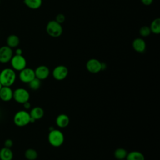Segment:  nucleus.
Returning <instances> with one entry per match:
<instances>
[{
    "label": "nucleus",
    "mask_w": 160,
    "mask_h": 160,
    "mask_svg": "<svg viewBox=\"0 0 160 160\" xmlns=\"http://www.w3.org/2000/svg\"><path fill=\"white\" fill-rule=\"evenodd\" d=\"M122 160H126V159H122Z\"/></svg>",
    "instance_id": "nucleus-32"
},
{
    "label": "nucleus",
    "mask_w": 160,
    "mask_h": 160,
    "mask_svg": "<svg viewBox=\"0 0 160 160\" xmlns=\"http://www.w3.org/2000/svg\"><path fill=\"white\" fill-rule=\"evenodd\" d=\"M62 31L63 29L61 24L55 20L49 21L46 25V32L51 37H59L62 34Z\"/></svg>",
    "instance_id": "nucleus-4"
},
{
    "label": "nucleus",
    "mask_w": 160,
    "mask_h": 160,
    "mask_svg": "<svg viewBox=\"0 0 160 160\" xmlns=\"http://www.w3.org/2000/svg\"><path fill=\"white\" fill-rule=\"evenodd\" d=\"M150 29L151 32L158 34L160 32V19L159 18H156L154 19L150 26Z\"/></svg>",
    "instance_id": "nucleus-21"
},
{
    "label": "nucleus",
    "mask_w": 160,
    "mask_h": 160,
    "mask_svg": "<svg viewBox=\"0 0 160 160\" xmlns=\"http://www.w3.org/2000/svg\"><path fill=\"white\" fill-rule=\"evenodd\" d=\"M126 160H145L144 154L138 151H132L128 152Z\"/></svg>",
    "instance_id": "nucleus-17"
},
{
    "label": "nucleus",
    "mask_w": 160,
    "mask_h": 160,
    "mask_svg": "<svg viewBox=\"0 0 160 160\" xmlns=\"http://www.w3.org/2000/svg\"><path fill=\"white\" fill-rule=\"evenodd\" d=\"M151 31L150 28L147 26H142L139 29V34L142 37H148L150 35Z\"/></svg>",
    "instance_id": "nucleus-24"
},
{
    "label": "nucleus",
    "mask_w": 160,
    "mask_h": 160,
    "mask_svg": "<svg viewBox=\"0 0 160 160\" xmlns=\"http://www.w3.org/2000/svg\"><path fill=\"white\" fill-rule=\"evenodd\" d=\"M22 51L21 49L18 48L16 50V55H22Z\"/></svg>",
    "instance_id": "nucleus-29"
},
{
    "label": "nucleus",
    "mask_w": 160,
    "mask_h": 160,
    "mask_svg": "<svg viewBox=\"0 0 160 160\" xmlns=\"http://www.w3.org/2000/svg\"><path fill=\"white\" fill-rule=\"evenodd\" d=\"M53 78L58 81L64 80L68 74V69L63 65H59L54 68L52 72Z\"/></svg>",
    "instance_id": "nucleus-8"
},
{
    "label": "nucleus",
    "mask_w": 160,
    "mask_h": 160,
    "mask_svg": "<svg viewBox=\"0 0 160 160\" xmlns=\"http://www.w3.org/2000/svg\"><path fill=\"white\" fill-rule=\"evenodd\" d=\"M70 122L69 118L68 115L65 114H59L56 119V125L61 128H64L67 127Z\"/></svg>",
    "instance_id": "nucleus-14"
},
{
    "label": "nucleus",
    "mask_w": 160,
    "mask_h": 160,
    "mask_svg": "<svg viewBox=\"0 0 160 160\" xmlns=\"http://www.w3.org/2000/svg\"><path fill=\"white\" fill-rule=\"evenodd\" d=\"M19 38L14 34L9 35L6 39L7 46L11 48H16L19 45Z\"/></svg>",
    "instance_id": "nucleus-18"
},
{
    "label": "nucleus",
    "mask_w": 160,
    "mask_h": 160,
    "mask_svg": "<svg viewBox=\"0 0 160 160\" xmlns=\"http://www.w3.org/2000/svg\"><path fill=\"white\" fill-rule=\"evenodd\" d=\"M34 72L36 78L41 81L46 79L49 76L50 71L46 66L41 65L36 68V69L34 70Z\"/></svg>",
    "instance_id": "nucleus-11"
},
{
    "label": "nucleus",
    "mask_w": 160,
    "mask_h": 160,
    "mask_svg": "<svg viewBox=\"0 0 160 160\" xmlns=\"http://www.w3.org/2000/svg\"><path fill=\"white\" fill-rule=\"evenodd\" d=\"M29 87L32 90L36 91L40 88L41 86V81L37 78H34L32 80H31L29 83Z\"/></svg>",
    "instance_id": "nucleus-23"
},
{
    "label": "nucleus",
    "mask_w": 160,
    "mask_h": 160,
    "mask_svg": "<svg viewBox=\"0 0 160 160\" xmlns=\"http://www.w3.org/2000/svg\"><path fill=\"white\" fill-rule=\"evenodd\" d=\"M16 79V74L12 68H5L0 72V82L2 86L11 87Z\"/></svg>",
    "instance_id": "nucleus-1"
},
{
    "label": "nucleus",
    "mask_w": 160,
    "mask_h": 160,
    "mask_svg": "<svg viewBox=\"0 0 160 160\" xmlns=\"http://www.w3.org/2000/svg\"><path fill=\"white\" fill-rule=\"evenodd\" d=\"M24 2L29 8L37 9L41 7L42 4V0H24Z\"/></svg>",
    "instance_id": "nucleus-19"
},
{
    "label": "nucleus",
    "mask_w": 160,
    "mask_h": 160,
    "mask_svg": "<svg viewBox=\"0 0 160 160\" xmlns=\"http://www.w3.org/2000/svg\"><path fill=\"white\" fill-rule=\"evenodd\" d=\"M0 3H1V0H0Z\"/></svg>",
    "instance_id": "nucleus-31"
},
{
    "label": "nucleus",
    "mask_w": 160,
    "mask_h": 160,
    "mask_svg": "<svg viewBox=\"0 0 160 160\" xmlns=\"http://www.w3.org/2000/svg\"><path fill=\"white\" fill-rule=\"evenodd\" d=\"M29 114L32 118H33L36 121L41 119L43 117L44 114V112L42 108L39 106H36L31 110Z\"/></svg>",
    "instance_id": "nucleus-15"
},
{
    "label": "nucleus",
    "mask_w": 160,
    "mask_h": 160,
    "mask_svg": "<svg viewBox=\"0 0 160 160\" xmlns=\"http://www.w3.org/2000/svg\"><path fill=\"white\" fill-rule=\"evenodd\" d=\"M30 119L31 116L28 112L25 110H20L14 114L13 121L17 126L23 127L30 123Z\"/></svg>",
    "instance_id": "nucleus-3"
},
{
    "label": "nucleus",
    "mask_w": 160,
    "mask_h": 160,
    "mask_svg": "<svg viewBox=\"0 0 160 160\" xmlns=\"http://www.w3.org/2000/svg\"><path fill=\"white\" fill-rule=\"evenodd\" d=\"M65 19H66V18H65L64 14H58L56 17V20L55 21H57L58 23L61 24L62 23H63L65 21Z\"/></svg>",
    "instance_id": "nucleus-25"
},
{
    "label": "nucleus",
    "mask_w": 160,
    "mask_h": 160,
    "mask_svg": "<svg viewBox=\"0 0 160 160\" xmlns=\"http://www.w3.org/2000/svg\"><path fill=\"white\" fill-rule=\"evenodd\" d=\"M2 87V84H1V82H0V90H1V88Z\"/></svg>",
    "instance_id": "nucleus-30"
},
{
    "label": "nucleus",
    "mask_w": 160,
    "mask_h": 160,
    "mask_svg": "<svg viewBox=\"0 0 160 160\" xmlns=\"http://www.w3.org/2000/svg\"><path fill=\"white\" fill-rule=\"evenodd\" d=\"M48 139L49 144L54 147L61 146L64 141L63 133L60 130L56 129L49 131Z\"/></svg>",
    "instance_id": "nucleus-2"
},
{
    "label": "nucleus",
    "mask_w": 160,
    "mask_h": 160,
    "mask_svg": "<svg viewBox=\"0 0 160 160\" xmlns=\"http://www.w3.org/2000/svg\"><path fill=\"white\" fill-rule=\"evenodd\" d=\"M141 2L145 6H149L152 3L153 0H141Z\"/></svg>",
    "instance_id": "nucleus-27"
},
{
    "label": "nucleus",
    "mask_w": 160,
    "mask_h": 160,
    "mask_svg": "<svg viewBox=\"0 0 160 160\" xmlns=\"http://www.w3.org/2000/svg\"><path fill=\"white\" fill-rule=\"evenodd\" d=\"M11 64L14 70L20 71L26 67V60L22 55L12 56L11 61Z\"/></svg>",
    "instance_id": "nucleus-6"
},
{
    "label": "nucleus",
    "mask_w": 160,
    "mask_h": 160,
    "mask_svg": "<svg viewBox=\"0 0 160 160\" xmlns=\"http://www.w3.org/2000/svg\"><path fill=\"white\" fill-rule=\"evenodd\" d=\"M13 146V141L10 139H8L4 142V147L11 148Z\"/></svg>",
    "instance_id": "nucleus-26"
},
{
    "label": "nucleus",
    "mask_w": 160,
    "mask_h": 160,
    "mask_svg": "<svg viewBox=\"0 0 160 160\" xmlns=\"http://www.w3.org/2000/svg\"><path fill=\"white\" fill-rule=\"evenodd\" d=\"M132 48L134 50L138 52H143L146 48V44L144 40L142 38H138L134 39L132 42Z\"/></svg>",
    "instance_id": "nucleus-13"
},
{
    "label": "nucleus",
    "mask_w": 160,
    "mask_h": 160,
    "mask_svg": "<svg viewBox=\"0 0 160 160\" xmlns=\"http://www.w3.org/2000/svg\"><path fill=\"white\" fill-rule=\"evenodd\" d=\"M13 56L12 48L8 46H4L0 48V62L7 63L9 62Z\"/></svg>",
    "instance_id": "nucleus-10"
},
{
    "label": "nucleus",
    "mask_w": 160,
    "mask_h": 160,
    "mask_svg": "<svg viewBox=\"0 0 160 160\" xmlns=\"http://www.w3.org/2000/svg\"><path fill=\"white\" fill-rule=\"evenodd\" d=\"M13 97V91L9 86H2L0 90V99L5 102L11 101Z\"/></svg>",
    "instance_id": "nucleus-12"
},
{
    "label": "nucleus",
    "mask_w": 160,
    "mask_h": 160,
    "mask_svg": "<svg viewBox=\"0 0 160 160\" xmlns=\"http://www.w3.org/2000/svg\"><path fill=\"white\" fill-rule=\"evenodd\" d=\"M22 104H23V106H24L25 109H29L31 108V104L29 101H27V102L23 103Z\"/></svg>",
    "instance_id": "nucleus-28"
},
{
    "label": "nucleus",
    "mask_w": 160,
    "mask_h": 160,
    "mask_svg": "<svg viewBox=\"0 0 160 160\" xmlns=\"http://www.w3.org/2000/svg\"><path fill=\"white\" fill-rule=\"evenodd\" d=\"M24 156L28 160H35L38 158V152L35 149L29 148L26 150Z\"/></svg>",
    "instance_id": "nucleus-22"
},
{
    "label": "nucleus",
    "mask_w": 160,
    "mask_h": 160,
    "mask_svg": "<svg viewBox=\"0 0 160 160\" xmlns=\"http://www.w3.org/2000/svg\"><path fill=\"white\" fill-rule=\"evenodd\" d=\"M13 158V152L11 148L4 147L0 150L1 160H12Z\"/></svg>",
    "instance_id": "nucleus-16"
},
{
    "label": "nucleus",
    "mask_w": 160,
    "mask_h": 160,
    "mask_svg": "<svg viewBox=\"0 0 160 160\" xmlns=\"http://www.w3.org/2000/svg\"><path fill=\"white\" fill-rule=\"evenodd\" d=\"M30 94L28 90L22 88H19L13 91L12 99L16 102L19 104H23L27 101H29Z\"/></svg>",
    "instance_id": "nucleus-5"
},
{
    "label": "nucleus",
    "mask_w": 160,
    "mask_h": 160,
    "mask_svg": "<svg viewBox=\"0 0 160 160\" xmlns=\"http://www.w3.org/2000/svg\"><path fill=\"white\" fill-rule=\"evenodd\" d=\"M86 67L87 70L92 74H96L102 71L101 62L94 58L89 59L86 62Z\"/></svg>",
    "instance_id": "nucleus-9"
},
{
    "label": "nucleus",
    "mask_w": 160,
    "mask_h": 160,
    "mask_svg": "<svg viewBox=\"0 0 160 160\" xmlns=\"http://www.w3.org/2000/svg\"><path fill=\"white\" fill-rule=\"evenodd\" d=\"M127 154L128 151L122 148H118L114 152V156L118 160L126 159Z\"/></svg>",
    "instance_id": "nucleus-20"
},
{
    "label": "nucleus",
    "mask_w": 160,
    "mask_h": 160,
    "mask_svg": "<svg viewBox=\"0 0 160 160\" xmlns=\"http://www.w3.org/2000/svg\"><path fill=\"white\" fill-rule=\"evenodd\" d=\"M35 76L34 70L29 68H25L21 71H20L19 74V78L22 82L24 83H29L31 80H32Z\"/></svg>",
    "instance_id": "nucleus-7"
}]
</instances>
